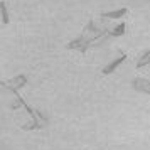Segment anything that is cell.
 I'll list each match as a JSON object with an SVG mask.
<instances>
[{
	"label": "cell",
	"instance_id": "1",
	"mask_svg": "<svg viewBox=\"0 0 150 150\" xmlns=\"http://www.w3.org/2000/svg\"><path fill=\"white\" fill-rule=\"evenodd\" d=\"M25 84H27V76L19 74L17 78H12V79H8V81H2V88L12 91L14 95H19V89H21L22 86H25Z\"/></svg>",
	"mask_w": 150,
	"mask_h": 150
},
{
	"label": "cell",
	"instance_id": "2",
	"mask_svg": "<svg viewBox=\"0 0 150 150\" xmlns=\"http://www.w3.org/2000/svg\"><path fill=\"white\" fill-rule=\"evenodd\" d=\"M125 59H127V54H122L120 57H116V59H115L113 62H110L106 68H103L101 73H103L105 76H106V74H111V73H113V71H115V69L118 68V66H120V64H122V62L125 61Z\"/></svg>",
	"mask_w": 150,
	"mask_h": 150
},
{
	"label": "cell",
	"instance_id": "3",
	"mask_svg": "<svg viewBox=\"0 0 150 150\" xmlns=\"http://www.w3.org/2000/svg\"><path fill=\"white\" fill-rule=\"evenodd\" d=\"M132 86L137 91H142V93H149L150 95V81H147V79H133Z\"/></svg>",
	"mask_w": 150,
	"mask_h": 150
},
{
	"label": "cell",
	"instance_id": "4",
	"mask_svg": "<svg viewBox=\"0 0 150 150\" xmlns=\"http://www.w3.org/2000/svg\"><path fill=\"white\" fill-rule=\"evenodd\" d=\"M127 14H128V10L123 7V8H118V10H113V12H101V17L103 19H120V17Z\"/></svg>",
	"mask_w": 150,
	"mask_h": 150
},
{
	"label": "cell",
	"instance_id": "5",
	"mask_svg": "<svg viewBox=\"0 0 150 150\" xmlns=\"http://www.w3.org/2000/svg\"><path fill=\"white\" fill-rule=\"evenodd\" d=\"M147 64H150V49L149 51H145V52L138 57V61H137V68L142 69V68H145Z\"/></svg>",
	"mask_w": 150,
	"mask_h": 150
},
{
	"label": "cell",
	"instance_id": "6",
	"mask_svg": "<svg viewBox=\"0 0 150 150\" xmlns=\"http://www.w3.org/2000/svg\"><path fill=\"white\" fill-rule=\"evenodd\" d=\"M125 30H127V25L125 24H118L115 29H111L108 32V35H111V37H120V35L125 34Z\"/></svg>",
	"mask_w": 150,
	"mask_h": 150
},
{
	"label": "cell",
	"instance_id": "7",
	"mask_svg": "<svg viewBox=\"0 0 150 150\" xmlns=\"http://www.w3.org/2000/svg\"><path fill=\"white\" fill-rule=\"evenodd\" d=\"M0 12H2V22L7 25L8 22H10V19H8V12H7V5H5V2L2 0L0 2Z\"/></svg>",
	"mask_w": 150,
	"mask_h": 150
}]
</instances>
